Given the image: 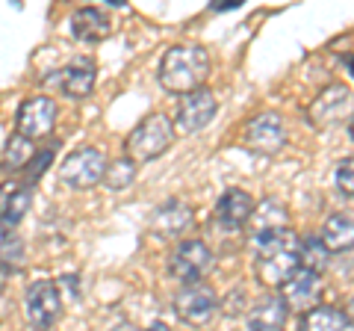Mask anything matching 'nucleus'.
Listing matches in <instances>:
<instances>
[{
	"label": "nucleus",
	"instance_id": "obj_1",
	"mask_svg": "<svg viewBox=\"0 0 354 331\" xmlns=\"http://www.w3.org/2000/svg\"><path fill=\"white\" fill-rule=\"evenodd\" d=\"M209 53L201 45H174L160 60V86L171 95H189L204 89L209 77Z\"/></svg>",
	"mask_w": 354,
	"mask_h": 331
},
{
	"label": "nucleus",
	"instance_id": "obj_2",
	"mask_svg": "<svg viewBox=\"0 0 354 331\" xmlns=\"http://www.w3.org/2000/svg\"><path fill=\"white\" fill-rule=\"evenodd\" d=\"M298 269V237L292 231L257 240V278L266 287H283Z\"/></svg>",
	"mask_w": 354,
	"mask_h": 331
},
{
	"label": "nucleus",
	"instance_id": "obj_3",
	"mask_svg": "<svg viewBox=\"0 0 354 331\" xmlns=\"http://www.w3.org/2000/svg\"><path fill=\"white\" fill-rule=\"evenodd\" d=\"M171 142H174L171 118L162 113H153V116H145L130 130L124 139V148L133 163H151V160L162 157V154L171 148Z\"/></svg>",
	"mask_w": 354,
	"mask_h": 331
},
{
	"label": "nucleus",
	"instance_id": "obj_4",
	"mask_svg": "<svg viewBox=\"0 0 354 331\" xmlns=\"http://www.w3.org/2000/svg\"><path fill=\"white\" fill-rule=\"evenodd\" d=\"M106 157L97 148H74L68 157L59 163V181L71 190H92L104 181Z\"/></svg>",
	"mask_w": 354,
	"mask_h": 331
},
{
	"label": "nucleus",
	"instance_id": "obj_5",
	"mask_svg": "<svg viewBox=\"0 0 354 331\" xmlns=\"http://www.w3.org/2000/svg\"><path fill=\"white\" fill-rule=\"evenodd\" d=\"M27 323L36 331H50L62 316V293L53 281H32L24 293Z\"/></svg>",
	"mask_w": 354,
	"mask_h": 331
},
{
	"label": "nucleus",
	"instance_id": "obj_6",
	"mask_svg": "<svg viewBox=\"0 0 354 331\" xmlns=\"http://www.w3.org/2000/svg\"><path fill=\"white\" fill-rule=\"evenodd\" d=\"M57 101L48 95H32V98H24L15 113V134L24 136L30 142L36 139H44L57 127Z\"/></svg>",
	"mask_w": 354,
	"mask_h": 331
},
{
	"label": "nucleus",
	"instance_id": "obj_7",
	"mask_svg": "<svg viewBox=\"0 0 354 331\" xmlns=\"http://www.w3.org/2000/svg\"><path fill=\"white\" fill-rule=\"evenodd\" d=\"M216 307H218V299H216L213 287H207L204 281L180 287V293L174 299V314L192 328L209 325V319L216 316Z\"/></svg>",
	"mask_w": 354,
	"mask_h": 331
},
{
	"label": "nucleus",
	"instance_id": "obj_8",
	"mask_svg": "<svg viewBox=\"0 0 354 331\" xmlns=\"http://www.w3.org/2000/svg\"><path fill=\"white\" fill-rule=\"evenodd\" d=\"M216 109H218V101L216 95L207 89H198V92H189L180 98V104H177V113H174V134H198V130H204L209 121L216 118Z\"/></svg>",
	"mask_w": 354,
	"mask_h": 331
},
{
	"label": "nucleus",
	"instance_id": "obj_9",
	"mask_svg": "<svg viewBox=\"0 0 354 331\" xmlns=\"http://www.w3.org/2000/svg\"><path fill=\"white\" fill-rule=\"evenodd\" d=\"M242 142H245V148L254 151V154H263V157H272V154H278L286 142V130H283V118L281 113H272V109H266V113H257L248 125H245V134H242Z\"/></svg>",
	"mask_w": 354,
	"mask_h": 331
},
{
	"label": "nucleus",
	"instance_id": "obj_10",
	"mask_svg": "<svg viewBox=\"0 0 354 331\" xmlns=\"http://www.w3.org/2000/svg\"><path fill=\"white\" fill-rule=\"evenodd\" d=\"M169 263H171L169 269L177 281L195 284L209 272V267H213V251H209V246L204 240H183L180 246L174 249Z\"/></svg>",
	"mask_w": 354,
	"mask_h": 331
},
{
	"label": "nucleus",
	"instance_id": "obj_11",
	"mask_svg": "<svg viewBox=\"0 0 354 331\" xmlns=\"http://www.w3.org/2000/svg\"><path fill=\"white\" fill-rule=\"evenodd\" d=\"M351 107H354V95H351L348 86L330 83L316 95V101L310 104L307 116L316 127H330V125H337V121L346 118L351 113Z\"/></svg>",
	"mask_w": 354,
	"mask_h": 331
},
{
	"label": "nucleus",
	"instance_id": "obj_12",
	"mask_svg": "<svg viewBox=\"0 0 354 331\" xmlns=\"http://www.w3.org/2000/svg\"><path fill=\"white\" fill-rule=\"evenodd\" d=\"M95 80H97V65L92 57H74L59 71V89L65 98H74V101H83V98L92 95Z\"/></svg>",
	"mask_w": 354,
	"mask_h": 331
},
{
	"label": "nucleus",
	"instance_id": "obj_13",
	"mask_svg": "<svg viewBox=\"0 0 354 331\" xmlns=\"http://www.w3.org/2000/svg\"><path fill=\"white\" fill-rule=\"evenodd\" d=\"M319 296H322V281H319L316 272L307 269H295L292 278L281 287V299L290 311H310L313 305H319Z\"/></svg>",
	"mask_w": 354,
	"mask_h": 331
},
{
	"label": "nucleus",
	"instance_id": "obj_14",
	"mask_svg": "<svg viewBox=\"0 0 354 331\" xmlns=\"http://www.w3.org/2000/svg\"><path fill=\"white\" fill-rule=\"evenodd\" d=\"M189 222H192V207L180 202V198H169L151 213V231L162 240H174L177 234H183Z\"/></svg>",
	"mask_w": 354,
	"mask_h": 331
},
{
	"label": "nucleus",
	"instance_id": "obj_15",
	"mask_svg": "<svg viewBox=\"0 0 354 331\" xmlns=\"http://www.w3.org/2000/svg\"><path fill=\"white\" fill-rule=\"evenodd\" d=\"M286 319H290V307L278 293H269L251 305V311L245 316L248 331H283Z\"/></svg>",
	"mask_w": 354,
	"mask_h": 331
},
{
	"label": "nucleus",
	"instance_id": "obj_16",
	"mask_svg": "<svg viewBox=\"0 0 354 331\" xmlns=\"http://www.w3.org/2000/svg\"><path fill=\"white\" fill-rule=\"evenodd\" d=\"M251 211H254V198L245 190H239V186L225 190L216 202V219H218V225L227 228V231L245 228L248 219H251Z\"/></svg>",
	"mask_w": 354,
	"mask_h": 331
},
{
	"label": "nucleus",
	"instance_id": "obj_17",
	"mask_svg": "<svg viewBox=\"0 0 354 331\" xmlns=\"http://www.w3.org/2000/svg\"><path fill=\"white\" fill-rule=\"evenodd\" d=\"M71 36L77 42H104L109 36V15L97 6H83V9H74L71 12Z\"/></svg>",
	"mask_w": 354,
	"mask_h": 331
},
{
	"label": "nucleus",
	"instance_id": "obj_18",
	"mask_svg": "<svg viewBox=\"0 0 354 331\" xmlns=\"http://www.w3.org/2000/svg\"><path fill=\"white\" fill-rule=\"evenodd\" d=\"M248 228H251L254 240L278 234V231H286V207L281 202H274V198H263V202L251 211Z\"/></svg>",
	"mask_w": 354,
	"mask_h": 331
},
{
	"label": "nucleus",
	"instance_id": "obj_19",
	"mask_svg": "<svg viewBox=\"0 0 354 331\" xmlns=\"http://www.w3.org/2000/svg\"><path fill=\"white\" fill-rule=\"evenodd\" d=\"M322 246L330 251H337V255H342V251H351L354 249V219L346 216V213H330L325 219L322 225Z\"/></svg>",
	"mask_w": 354,
	"mask_h": 331
},
{
	"label": "nucleus",
	"instance_id": "obj_20",
	"mask_svg": "<svg viewBox=\"0 0 354 331\" xmlns=\"http://www.w3.org/2000/svg\"><path fill=\"white\" fill-rule=\"evenodd\" d=\"M298 331H348V323L339 307L334 305H313L310 311L301 314V325Z\"/></svg>",
	"mask_w": 354,
	"mask_h": 331
},
{
	"label": "nucleus",
	"instance_id": "obj_21",
	"mask_svg": "<svg viewBox=\"0 0 354 331\" xmlns=\"http://www.w3.org/2000/svg\"><path fill=\"white\" fill-rule=\"evenodd\" d=\"M328 267V249L322 246L319 237H304L298 240V269L322 275Z\"/></svg>",
	"mask_w": 354,
	"mask_h": 331
},
{
	"label": "nucleus",
	"instance_id": "obj_22",
	"mask_svg": "<svg viewBox=\"0 0 354 331\" xmlns=\"http://www.w3.org/2000/svg\"><path fill=\"white\" fill-rule=\"evenodd\" d=\"M36 157V145L24 136H9L3 145V166L9 172H24V166Z\"/></svg>",
	"mask_w": 354,
	"mask_h": 331
},
{
	"label": "nucleus",
	"instance_id": "obj_23",
	"mask_svg": "<svg viewBox=\"0 0 354 331\" xmlns=\"http://www.w3.org/2000/svg\"><path fill=\"white\" fill-rule=\"evenodd\" d=\"M136 181V163L130 157H118L113 163H106V172H104V184L109 186L113 193H121Z\"/></svg>",
	"mask_w": 354,
	"mask_h": 331
},
{
	"label": "nucleus",
	"instance_id": "obj_24",
	"mask_svg": "<svg viewBox=\"0 0 354 331\" xmlns=\"http://www.w3.org/2000/svg\"><path fill=\"white\" fill-rule=\"evenodd\" d=\"M50 163H53V151H50V148L36 151V157H32V160L24 166V184H27V186L39 184V181H41V175L50 169Z\"/></svg>",
	"mask_w": 354,
	"mask_h": 331
},
{
	"label": "nucleus",
	"instance_id": "obj_25",
	"mask_svg": "<svg viewBox=\"0 0 354 331\" xmlns=\"http://www.w3.org/2000/svg\"><path fill=\"white\" fill-rule=\"evenodd\" d=\"M334 181H337L339 195L354 198V154H351V157H346V160H339Z\"/></svg>",
	"mask_w": 354,
	"mask_h": 331
},
{
	"label": "nucleus",
	"instance_id": "obj_26",
	"mask_svg": "<svg viewBox=\"0 0 354 331\" xmlns=\"http://www.w3.org/2000/svg\"><path fill=\"white\" fill-rule=\"evenodd\" d=\"M21 258H24L21 240L15 234H9V231H3V234H0V260H6L9 267H12V263H18Z\"/></svg>",
	"mask_w": 354,
	"mask_h": 331
},
{
	"label": "nucleus",
	"instance_id": "obj_27",
	"mask_svg": "<svg viewBox=\"0 0 354 331\" xmlns=\"http://www.w3.org/2000/svg\"><path fill=\"white\" fill-rule=\"evenodd\" d=\"M12 272H15V267H9L6 260H0V290H6V284H9V278H12Z\"/></svg>",
	"mask_w": 354,
	"mask_h": 331
},
{
	"label": "nucleus",
	"instance_id": "obj_28",
	"mask_svg": "<svg viewBox=\"0 0 354 331\" xmlns=\"http://www.w3.org/2000/svg\"><path fill=\"white\" fill-rule=\"evenodd\" d=\"M342 316H346V323H351V325H354V296L348 299V305H346V311H342Z\"/></svg>",
	"mask_w": 354,
	"mask_h": 331
},
{
	"label": "nucleus",
	"instance_id": "obj_29",
	"mask_svg": "<svg viewBox=\"0 0 354 331\" xmlns=\"http://www.w3.org/2000/svg\"><path fill=\"white\" fill-rule=\"evenodd\" d=\"M216 12H221V9H239V0H227V3H213Z\"/></svg>",
	"mask_w": 354,
	"mask_h": 331
},
{
	"label": "nucleus",
	"instance_id": "obj_30",
	"mask_svg": "<svg viewBox=\"0 0 354 331\" xmlns=\"http://www.w3.org/2000/svg\"><path fill=\"white\" fill-rule=\"evenodd\" d=\"M145 331H171V328L165 325V323H151V325H148Z\"/></svg>",
	"mask_w": 354,
	"mask_h": 331
},
{
	"label": "nucleus",
	"instance_id": "obj_31",
	"mask_svg": "<svg viewBox=\"0 0 354 331\" xmlns=\"http://www.w3.org/2000/svg\"><path fill=\"white\" fill-rule=\"evenodd\" d=\"M346 65H348V71L354 74V57H348V60H346Z\"/></svg>",
	"mask_w": 354,
	"mask_h": 331
},
{
	"label": "nucleus",
	"instance_id": "obj_32",
	"mask_svg": "<svg viewBox=\"0 0 354 331\" xmlns=\"http://www.w3.org/2000/svg\"><path fill=\"white\" fill-rule=\"evenodd\" d=\"M115 331H136V328H133V325H121V328H115Z\"/></svg>",
	"mask_w": 354,
	"mask_h": 331
},
{
	"label": "nucleus",
	"instance_id": "obj_33",
	"mask_svg": "<svg viewBox=\"0 0 354 331\" xmlns=\"http://www.w3.org/2000/svg\"><path fill=\"white\" fill-rule=\"evenodd\" d=\"M348 130H351V139H354V116H351V121H348Z\"/></svg>",
	"mask_w": 354,
	"mask_h": 331
}]
</instances>
